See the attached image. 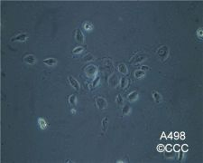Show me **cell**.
Segmentation results:
<instances>
[{
    "label": "cell",
    "mask_w": 203,
    "mask_h": 163,
    "mask_svg": "<svg viewBox=\"0 0 203 163\" xmlns=\"http://www.w3.org/2000/svg\"><path fill=\"white\" fill-rule=\"evenodd\" d=\"M147 55L145 54H143V53H138V54H136L132 58L130 59V63L131 64H139V63L145 62L147 59Z\"/></svg>",
    "instance_id": "6da1fadb"
},
{
    "label": "cell",
    "mask_w": 203,
    "mask_h": 163,
    "mask_svg": "<svg viewBox=\"0 0 203 163\" xmlns=\"http://www.w3.org/2000/svg\"><path fill=\"white\" fill-rule=\"evenodd\" d=\"M169 52H170V49L167 45H162L161 46L157 51V55L158 57L160 58L161 61H165L169 56Z\"/></svg>",
    "instance_id": "7a4b0ae2"
},
{
    "label": "cell",
    "mask_w": 203,
    "mask_h": 163,
    "mask_svg": "<svg viewBox=\"0 0 203 163\" xmlns=\"http://www.w3.org/2000/svg\"><path fill=\"white\" fill-rule=\"evenodd\" d=\"M84 73L89 78H95L96 76H97V68L95 65L89 64L84 69Z\"/></svg>",
    "instance_id": "3957f363"
},
{
    "label": "cell",
    "mask_w": 203,
    "mask_h": 163,
    "mask_svg": "<svg viewBox=\"0 0 203 163\" xmlns=\"http://www.w3.org/2000/svg\"><path fill=\"white\" fill-rule=\"evenodd\" d=\"M96 105L98 108V110L104 111L108 107V102L103 97H97L96 98Z\"/></svg>",
    "instance_id": "277c9868"
},
{
    "label": "cell",
    "mask_w": 203,
    "mask_h": 163,
    "mask_svg": "<svg viewBox=\"0 0 203 163\" xmlns=\"http://www.w3.org/2000/svg\"><path fill=\"white\" fill-rule=\"evenodd\" d=\"M119 80L120 79H118V76L117 74H112L108 78V84L110 85L112 88H117V84L119 83Z\"/></svg>",
    "instance_id": "5b68a950"
},
{
    "label": "cell",
    "mask_w": 203,
    "mask_h": 163,
    "mask_svg": "<svg viewBox=\"0 0 203 163\" xmlns=\"http://www.w3.org/2000/svg\"><path fill=\"white\" fill-rule=\"evenodd\" d=\"M68 80H69V83H70V84L71 85V87H73V89H75L76 91H80V84L77 79L74 78L73 76H69V77H68Z\"/></svg>",
    "instance_id": "8992f818"
},
{
    "label": "cell",
    "mask_w": 203,
    "mask_h": 163,
    "mask_svg": "<svg viewBox=\"0 0 203 163\" xmlns=\"http://www.w3.org/2000/svg\"><path fill=\"white\" fill-rule=\"evenodd\" d=\"M75 40L77 41V43H80V44H82V43H84L85 39H84V35H83V33L81 32V30H80V28L76 29V33H75Z\"/></svg>",
    "instance_id": "52a82bcc"
},
{
    "label": "cell",
    "mask_w": 203,
    "mask_h": 163,
    "mask_svg": "<svg viewBox=\"0 0 203 163\" xmlns=\"http://www.w3.org/2000/svg\"><path fill=\"white\" fill-rule=\"evenodd\" d=\"M24 61L26 63H28V64L32 65V64H35V63H36L37 58L33 54H26L25 56L24 57Z\"/></svg>",
    "instance_id": "ba28073f"
},
{
    "label": "cell",
    "mask_w": 203,
    "mask_h": 163,
    "mask_svg": "<svg viewBox=\"0 0 203 163\" xmlns=\"http://www.w3.org/2000/svg\"><path fill=\"white\" fill-rule=\"evenodd\" d=\"M27 37H28V35H27V34H23V33H20V34H18V35H16L15 37H13L12 39H11V41L12 42H25L26 40H27Z\"/></svg>",
    "instance_id": "9c48e42d"
},
{
    "label": "cell",
    "mask_w": 203,
    "mask_h": 163,
    "mask_svg": "<svg viewBox=\"0 0 203 163\" xmlns=\"http://www.w3.org/2000/svg\"><path fill=\"white\" fill-rule=\"evenodd\" d=\"M152 95H153V100H154V102H156V103H161L162 102V94H160V92H158L157 91H154L153 90V91H152Z\"/></svg>",
    "instance_id": "30bf717a"
},
{
    "label": "cell",
    "mask_w": 203,
    "mask_h": 163,
    "mask_svg": "<svg viewBox=\"0 0 203 163\" xmlns=\"http://www.w3.org/2000/svg\"><path fill=\"white\" fill-rule=\"evenodd\" d=\"M138 98H139V94L136 91H132V92H130L127 96L128 101L131 102H136V101H137L138 100Z\"/></svg>",
    "instance_id": "8fae6325"
},
{
    "label": "cell",
    "mask_w": 203,
    "mask_h": 163,
    "mask_svg": "<svg viewBox=\"0 0 203 163\" xmlns=\"http://www.w3.org/2000/svg\"><path fill=\"white\" fill-rule=\"evenodd\" d=\"M128 83H129V81H128V79L126 78V77H125V76L121 77L120 80H119V85H120V88H121V89H125V88L127 87Z\"/></svg>",
    "instance_id": "7c38bea8"
},
{
    "label": "cell",
    "mask_w": 203,
    "mask_h": 163,
    "mask_svg": "<svg viewBox=\"0 0 203 163\" xmlns=\"http://www.w3.org/2000/svg\"><path fill=\"white\" fill-rule=\"evenodd\" d=\"M117 70H118V72L120 74H124V75L128 74V69L125 63H119L118 66H117Z\"/></svg>",
    "instance_id": "4fadbf2b"
},
{
    "label": "cell",
    "mask_w": 203,
    "mask_h": 163,
    "mask_svg": "<svg viewBox=\"0 0 203 163\" xmlns=\"http://www.w3.org/2000/svg\"><path fill=\"white\" fill-rule=\"evenodd\" d=\"M43 63H45L48 66H54L57 64V60L55 58H47L45 60H43Z\"/></svg>",
    "instance_id": "5bb4252c"
},
{
    "label": "cell",
    "mask_w": 203,
    "mask_h": 163,
    "mask_svg": "<svg viewBox=\"0 0 203 163\" xmlns=\"http://www.w3.org/2000/svg\"><path fill=\"white\" fill-rule=\"evenodd\" d=\"M82 60H83V62L87 63V62H91V61H93V60H95V57H94V55H93L92 54H90V53H88V54H87L85 56H83Z\"/></svg>",
    "instance_id": "9a60e30c"
},
{
    "label": "cell",
    "mask_w": 203,
    "mask_h": 163,
    "mask_svg": "<svg viewBox=\"0 0 203 163\" xmlns=\"http://www.w3.org/2000/svg\"><path fill=\"white\" fill-rule=\"evenodd\" d=\"M132 111V108L129 104H125L123 106V115H129Z\"/></svg>",
    "instance_id": "2e32d148"
},
{
    "label": "cell",
    "mask_w": 203,
    "mask_h": 163,
    "mask_svg": "<svg viewBox=\"0 0 203 163\" xmlns=\"http://www.w3.org/2000/svg\"><path fill=\"white\" fill-rule=\"evenodd\" d=\"M145 76V71H142V70H136L134 72V77L136 79H141L144 78Z\"/></svg>",
    "instance_id": "e0dca14e"
},
{
    "label": "cell",
    "mask_w": 203,
    "mask_h": 163,
    "mask_svg": "<svg viewBox=\"0 0 203 163\" xmlns=\"http://www.w3.org/2000/svg\"><path fill=\"white\" fill-rule=\"evenodd\" d=\"M102 131L103 132H106L107 128H108V118L105 117L103 120H102Z\"/></svg>",
    "instance_id": "ac0fdd59"
},
{
    "label": "cell",
    "mask_w": 203,
    "mask_h": 163,
    "mask_svg": "<svg viewBox=\"0 0 203 163\" xmlns=\"http://www.w3.org/2000/svg\"><path fill=\"white\" fill-rule=\"evenodd\" d=\"M69 103L71 105H73V106H75L76 104H77V96L74 95V94H72V95H71L69 97Z\"/></svg>",
    "instance_id": "d6986e66"
},
{
    "label": "cell",
    "mask_w": 203,
    "mask_h": 163,
    "mask_svg": "<svg viewBox=\"0 0 203 163\" xmlns=\"http://www.w3.org/2000/svg\"><path fill=\"white\" fill-rule=\"evenodd\" d=\"M38 122H39L40 128H41L42 130H45V129L47 128V123H46V122L43 119L40 118V119L38 120Z\"/></svg>",
    "instance_id": "ffe728a7"
},
{
    "label": "cell",
    "mask_w": 203,
    "mask_h": 163,
    "mask_svg": "<svg viewBox=\"0 0 203 163\" xmlns=\"http://www.w3.org/2000/svg\"><path fill=\"white\" fill-rule=\"evenodd\" d=\"M116 102H117V103L119 105V106H122V105H124V98H123V96H122L121 94H117Z\"/></svg>",
    "instance_id": "44dd1931"
},
{
    "label": "cell",
    "mask_w": 203,
    "mask_h": 163,
    "mask_svg": "<svg viewBox=\"0 0 203 163\" xmlns=\"http://www.w3.org/2000/svg\"><path fill=\"white\" fill-rule=\"evenodd\" d=\"M83 50H84V47H82V46H78V47L74 48L73 51H72V54H80V53L83 52Z\"/></svg>",
    "instance_id": "7402d4cb"
},
{
    "label": "cell",
    "mask_w": 203,
    "mask_h": 163,
    "mask_svg": "<svg viewBox=\"0 0 203 163\" xmlns=\"http://www.w3.org/2000/svg\"><path fill=\"white\" fill-rule=\"evenodd\" d=\"M99 83H100V77L99 76H96L92 82V87H97V85L99 84Z\"/></svg>",
    "instance_id": "603a6c76"
},
{
    "label": "cell",
    "mask_w": 203,
    "mask_h": 163,
    "mask_svg": "<svg viewBox=\"0 0 203 163\" xmlns=\"http://www.w3.org/2000/svg\"><path fill=\"white\" fill-rule=\"evenodd\" d=\"M84 28L87 30V32H88V31H89V32H90V31L93 29V25L91 24V23L87 22V23H85V25H84Z\"/></svg>",
    "instance_id": "cb8c5ba5"
},
{
    "label": "cell",
    "mask_w": 203,
    "mask_h": 163,
    "mask_svg": "<svg viewBox=\"0 0 203 163\" xmlns=\"http://www.w3.org/2000/svg\"><path fill=\"white\" fill-rule=\"evenodd\" d=\"M173 150L174 152H179L181 150V146L179 144H175L174 147H173Z\"/></svg>",
    "instance_id": "d4e9b609"
},
{
    "label": "cell",
    "mask_w": 203,
    "mask_h": 163,
    "mask_svg": "<svg viewBox=\"0 0 203 163\" xmlns=\"http://www.w3.org/2000/svg\"><path fill=\"white\" fill-rule=\"evenodd\" d=\"M181 150H182L183 152H187L189 150V146L187 144H183V145L181 147Z\"/></svg>",
    "instance_id": "484cf974"
},
{
    "label": "cell",
    "mask_w": 203,
    "mask_h": 163,
    "mask_svg": "<svg viewBox=\"0 0 203 163\" xmlns=\"http://www.w3.org/2000/svg\"><path fill=\"white\" fill-rule=\"evenodd\" d=\"M178 153H179V158H178V161H181L182 159H183V157H184V152L182 151H182L180 150V151L178 152Z\"/></svg>",
    "instance_id": "4316f807"
},
{
    "label": "cell",
    "mask_w": 203,
    "mask_h": 163,
    "mask_svg": "<svg viewBox=\"0 0 203 163\" xmlns=\"http://www.w3.org/2000/svg\"><path fill=\"white\" fill-rule=\"evenodd\" d=\"M164 150H166V151H173V146L170 145V144H168L167 146H165V147H164Z\"/></svg>",
    "instance_id": "83f0119b"
},
{
    "label": "cell",
    "mask_w": 203,
    "mask_h": 163,
    "mask_svg": "<svg viewBox=\"0 0 203 163\" xmlns=\"http://www.w3.org/2000/svg\"><path fill=\"white\" fill-rule=\"evenodd\" d=\"M157 150L160 152H162L164 150V146L162 145V144H159V145L157 146Z\"/></svg>",
    "instance_id": "f1b7e54d"
},
{
    "label": "cell",
    "mask_w": 203,
    "mask_h": 163,
    "mask_svg": "<svg viewBox=\"0 0 203 163\" xmlns=\"http://www.w3.org/2000/svg\"><path fill=\"white\" fill-rule=\"evenodd\" d=\"M166 158H174V154H172V151H167V153L165 154Z\"/></svg>",
    "instance_id": "f546056e"
},
{
    "label": "cell",
    "mask_w": 203,
    "mask_h": 163,
    "mask_svg": "<svg viewBox=\"0 0 203 163\" xmlns=\"http://www.w3.org/2000/svg\"><path fill=\"white\" fill-rule=\"evenodd\" d=\"M202 29L201 28H199V30H198V32H197V34H198V36H199V39H201L202 38Z\"/></svg>",
    "instance_id": "4dcf8cb0"
},
{
    "label": "cell",
    "mask_w": 203,
    "mask_h": 163,
    "mask_svg": "<svg viewBox=\"0 0 203 163\" xmlns=\"http://www.w3.org/2000/svg\"><path fill=\"white\" fill-rule=\"evenodd\" d=\"M149 69H150V68L148 67V66H142L140 70H142V71H145H145H146V70H149Z\"/></svg>",
    "instance_id": "1f68e13d"
},
{
    "label": "cell",
    "mask_w": 203,
    "mask_h": 163,
    "mask_svg": "<svg viewBox=\"0 0 203 163\" xmlns=\"http://www.w3.org/2000/svg\"><path fill=\"white\" fill-rule=\"evenodd\" d=\"M181 138H182V139H184V132H182V134H181Z\"/></svg>",
    "instance_id": "d6a6232c"
},
{
    "label": "cell",
    "mask_w": 203,
    "mask_h": 163,
    "mask_svg": "<svg viewBox=\"0 0 203 163\" xmlns=\"http://www.w3.org/2000/svg\"><path fill=\"white\" fill-rule=\"evenodd\" d=\"M71 113H73V114H75V113H76V111L74 110V109H72V110H71Z\"/></svg>",
    "instance_id": "836d02e7"
}]
</instances>
